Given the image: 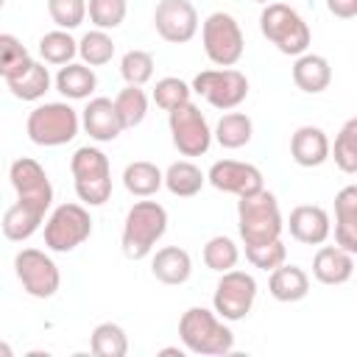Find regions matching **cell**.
Masks as SVG:
<instances>
[{
	"mask_svg": "<svg viewBox=\"0 0 357 357\" xmlns=\"http://www.w3.org/2000/svg\"><path fill=\"white\" fill-rule=\"evenodd\" d=\"M39 56L45 64H56V67H64L70 64L75 56H78V42L70 36V31H47L42 39H39Z\"/></svg>",
	"mask_w": 357,
	"mask_h": 357,
	"instance_id": "31",
	"label": "cell"
},
{
	"mask_svg": "<svg viewBox=\"0 0 357 357\" xmlns=\"http://www.w3.org/2000/svg\"><path fill=\"white\" fill-rule=\"evenodd\" d=\"M45 220V212L25 204V201H14L6 212H3V220H0V229H3V237L11 240V243H22L28 237H33L39 231Z\"/></svg>",
	"mask_w": 357,
	"mask_h": 357,
	"instance_id": "24",
	"label": "cell"
},
{
	"mask_svg": "<svg viewBox=\"0 0 357 357\" xmlns=\"http://www.w3.org/2000/svg\"><path fill=\"white\" fill-rule=\"evenodd\" d=\"M78 128H81L78 112L70 103H61V100L33 106L28 120H25L28 139L33 145H42V148H59V145L73 142Z\"/></svg>",
	"mask_w": 357,
	"mask_h": 357,
	"instance_id": "6",
	"label": "cell"
},
{
	"mask_svg": "<svg viewBox=\"0 0 357 357\" xmlns=\"http://www.w3.org/2000/svg\"><path fill=\"white\" fill-rule=\"evenodd\" d=\"M114 109H117V117L123 123V128H137L145 114H148V95L142 86H131L126 84L117 98H114Z\"/></svg>",
	"mask_w": 357,
	"mask_h": 357,
	"instance_id": "32",
	"label": "cell"
},
{
	"mask_svg": "<svg viewBox=\"0 0 357 357\" xmlns=\"http://www.w3.org/2000/svg\"><path fill=\"white\" fill-rule=\"evenodd\" d=\"M14 273L22 284V290L33 298H53L61 287L59 265L39 248H22L14 257Z\"/></svg>",
	"mask_w": 357,
	"mask_h": 357,
	"instance_id": "12",
	"label": "cell"
},
{
	"mask_svg": "<svg viewBox=\"0 0 357 357\" xmlns=\"http://www.w3.org/2000/svg\"><path fill=\"white\" fill-rule=\"evenodd\" d=\"M245 259H248L254 268L271 273L273 268H279V265L287 259V248H284L282 237H279V240H271V243H259V245H245Z\"/></svg>",
	"mask_w": 357,
	"mask_h": 357,
	"instance_id": "40",
	"label": "cell"
},
{
	"mask_svg": "<svg viewBox=\"0 0 357 357\" xmlns=\"http://www.w3.org/2000/svg\"><path fill=\"white\" fill-rule=\"evenodd\" d=\"M259 31L284 56H301L312 42V33L304 17L284 3H265L259 14Z\"/></svg>",
	"mask_w": 357,
	"mask_h": 357,
	"instance_id": "5",
	"label": "cell"
},
{
	"mask_svg": "<svg viewBox=\"0 0 357 357\" xmlns=\"http://www.w3.org/2000/svg\"><path fill=\"white\" fill-rule=\"evenodd\" d=\"M190 95H192L190 84L181 81V78H176V75H165V78H159L156 86H153V103H156L159 109H165V112H173L176 106L187 103Z\"/></svg>",
	"mask_w": 357,
	"mask_h": 357,
	"instance_id": "39",
	"label": "cell"
},
{
	"mask_svg": "<svg viewBox=\"0 0 357 357\" xmlns=\"http://www.w3.org/2000/svg\"><path fill=\"white\" fill-rule=\"evenodd\" d=\"M212 137L218 139L220 148L237 151V148H243V145L251 142V137H254V123H251V117L243 114V112H226V114L218 120Z\"/></svg>",
	"mask_w": 357,
	"mask_h": 357,
	"instance_id": "28",
	"label": "cell"
},
{
	"mask_svg": "<svg viewBox=\"0 0 357 357\" xmlns=\"http://www.w3.org/2000/svg\"><path fill=\"white\" fill-rule=\"evenodd\" d=\"M268 290H271V296H273L276 301H282V304H293V301L307 298V293H310V276H307L304 268L282 262L279 268L271 271Z\"/></svg>",
	"mask_w": 357,
	"mask_h": 357,
	"instance_id": "23",
	"label": "cell"
},
{
	"mask_svg": "<svg viewBox=\"0 0 357 357\" xmlns=\"http://www.w3.org/2000/svg\"><path fill=\"white\" fill-rule=\"evenodd\" d=\"M282 229H284V220H282L279 201L265 187L251 195H243L237 201V231L245 245L279 240Z\"/></svg>",
	"mask_w": 357,
	"mask_h": 357,
	"instance_id": "1",
	"label": "cell"
},
{
	"mask_svg": "<svg viewBox=\"0 0 357 357\" xmlns=\"http://www.w3.org/2000/svg\"><path fill=\"white\" fill-rule=\"evenodd\" d=\"M151 273H153L156 282L176 287V284H184V282L192 276V259H190V254H187L184 248H178V245H165V248H159V251L153 254V259H151Z\"/></svg>",
	"mask_w": 357,
	"mask_h": 357,
	"instance_id": "21",
	"label": "cell"
},
{
	"mask_svg": "<svg viewBox=\"0 0 357 357\" xmlns=\"http://www.w3.org/2000/svg\"><path fill=\"white\" fill-rule=\"evenodd\" d=\"M237 259H240V248H237V243L231 237L215 234V237L206 240V245H204V265L209 271H218V273L231 271L237 265Z\"/></svg>",
	"mask_w": 357,
	"mask_h": 357,
	"instance_id": "34",
	"label": "cell"
},
{
	"mask_svg": "<svg viewBox=\"0 0 357 357\" xmlns=\"http://www.w3.org/2000/svg\"><path fill=\"white\" fill-rule=\"evenodd\" d=\"M190 89L198 92L209 106H215L220 112H231L248 98V78H245V73H240L234 67L201 70L192 78Z\"/></svg>",
	"mask_w": 357,
	"mask_h": 357,
	"instance_id": "9",
	"label": "cell"
},
{
	"mask_svg": "<svg viewBox=\"0 0 357 357\" xmlns=\"http://www.w3.org/2000/svg\"><path fill=\"white\" fill-rule=\"evenodd\" d=\"M6 86H8V92L14 98L33 103V100H42L45 92L50 89V73H47V67L42 61H33L31 59V64L25 70H20L17 75L6 78Z\"/></svg>",
	"mask_w": 357,
	"mask_h": 357,
	"instance_id": "25",
	"label": "cell"
},
{
	"mask_svg": "<svg viewBox=\"0 0 357 357\" xmlns=\"http://www.w3.org/2000/svg\"><path fill=\"white\" fill-rule=\"evenodd\" d=\"M201 42L206 59L215 67H234L245 50V36L240 31V22L229 11H212L201 22Z\"/></svg>",
	"mask_w": 357,
	"mask_h": 357,
	"instance_id": "7",
	"label": "cell"
},
{
	"mask_svg": "<svg viewBox=\"0 0 357 357\" xmlns=\"http://www.w3.org/2000/svg\"><path fill=\"white\" fill-rule=\"evenodd\" d=\"M287 229H290L293 240H298L304 245H321L329 240V231H332L329 212L318 204H301L290 212Z\"/></svg>",
	"mask_w": 357,
	"mask_h": 357,
	"instance_id": "16",
	"label": "cell"
},
{
	"mask_svg": "<svg viewBox=\"0 0 357 357\" xmlns=\"http://www.w3.org/2000/svg\"><path fill=\"white\" fill-rule=\"evenodd\" d=\"M254 3H262L265 6V3H273V0H254Z\"/></svg>",
	"mask_w": 357,
	"mask_h": 357,
	"instance_id": "45",
	"label": "cell"
},
{
	"mask_svg": "<svg viewBox=\"0 0 357 357\" xmlns=\"http://www.w3.org/2000/svg\"><path fill=\"white\" fill-rule=\"evenodd\" d=\"M86 14L95 28L114 31L123 25V20L128 14V3L126 0H86Z\"/></svg>",
	"mask_w": 357,
	"mask_h": 357,
	"instance_id": "36",
	"label": "cell"
},
{
	"mask_svg": "<svg viewBox=\"0 0 357 357\" xmlns=\"http://www.w3.org/2000/svg\"><path fill=\"white\" fill-rule=\"evenodd\" d=\"M123 187L131 195H137V198H151V195H156L165 187V173L153 162L137 159V162H128L126 165V170H123Z\"/></svg>",
	"mask_w": 357,
	"mask_h": 357,
	"instance_id": "27",
	"label": "cell"
},
{
	"mask_svg": "<svg viewBox=\"0 0 357 357\" xmlns=\"http://www.w3.org/2000/svg\"><path fill=\"white\" fill-rule=\"evenodd\" d=\"M206 181L220 190V192H231L237 198L243 195H251L257 190H262V170L257 165H248V162H237V159H220L209 167L206 173Z\"/></svg>",
	"mask_w": 357,
	"mask_h": 357,
	"instance_id": "15",
	"label": "cell"
},
{
	"mask_svg": "<svg viewBox=\"0 0 357 357\" xmlns=\"http://www.w3.org/2000/svg\"><path fill=\"white\" fill-rule=\"evenodd\" d=\"M89 351L98 357H126L128 354V335L120 324L103 321L89 335Z\"/></svg>",
	"mask_w": 357,
	"mask_h": 357,
	"instance_id": "30",
	"label": "cell"
},
{
	"mask_svg": "<svg viewBox=\"0 0 357 357\" xmlns=\"http://www.w3.org/2000/svg\"><path fill=\"white\" fill-rule=\"evenodd\" d=\"M28 64H31L28 47L14 33H0V75H3V81L17 75L20 70H25Z\"/></svg>",
	"mask_w": 357,
	"mask_h": 357,
	"instance_id": "38",
	"label": "cell"
},
{
	"mask_svg": "<svg viewBox=\"0 0 357 357\" xmlns=\"http://www.w3.org/2000/svg\"><path fill=\"white\" fill-rule=\"evenodd\" d=\"M335 245L357 254V187L349 184L335 195Z\"/></svg>",
	"mask_w": 357,
	"mask_h": 357,
	"instance_id": "20",
	"label": "cell"
},
{
	"mask_svg": "<svg viewBox=\"0 0 357 357\" xmlns=\"http://www.w3.org/2000/svg\"><path fill=\"white\" fill-rule=\"evenodd\" d=\"M354 273V254L340 248V245H324L315 251L312 257V276L321 282V284H329V287H337V284H346Z\"/></svg>",
	"mask_w": 357,
	"mask_h": 357,
	"instance_id": "18",
	"label": "cell"
},
{
	"mask_svg": "<svg viewBox=\"0 0 357 357\" xmlns=\"http://www.w3.org/2000/svg\"><path fill=\"white\" fill-rule=\"evenodd\" d=\"M329 153L335 156V165L346 176L357 173V117L343 123V128L335 137V148H329Z\"/></svg>",
	"mask_w": 357,
	"mask_h": 357,
	"instance_id": "33",
	"label": "cell"
},
{
	"mask_svg": "<svg viewBox=\"0 0 357 357\" xmlns=\"http://www.w3.org/2000/svg\"><path fill=\"white\" fill-rule=\"evenodd\" d=\"M293 84L307 95H321L332 84V67L318 53H301L293 61Z\"/></svg>",
	"mask_w": 357,
	"mask_h": 357,
	"instance_id": "22",
	"label": "cell"
},
{
	"mask_svg": "<svg viewBox=\"0 0 357 357\" xmlns=\"http://www.w3.org/2000/svg\"><path fill=\"white\" fill-rule=\"evenodd\" d=\"M8 178H11V187L17 192V201H25L42 212L50 209L53 204V184L45 173V167L31 159V156H20L11 162L8 167Z\"/></svg>",
	"mask_w": 357,
	"mask_h": 357,
	"instance_id": "13",
	"label": "cell"
},
{
	"mask_svg": "<svg viewBox=\"0 0 357 357\" xmlns=\"http://www.w3.org/2000/svg\"><path fill=\"white\" fill-rule=\"evenodd\" d=\"M81 126L95 142H112L126 131L112 98H89V103L81 112Z\"/></svg>",
	"mask_w": 357,
	"mask_h": 357,
	"instance_id": "17",
	"label": "cell"
},
{
	"mask_svg": "<svg viewBox=\"0 0 357 357\" xmlns=\"http://www.w3.org/2000/svg\"><path fill=\"white\" fill-rule=\"evenodd\" d=\"M167 231V209L159 201H137L123 220L120 245L128 259H145Z\"/></svg>",
	"mask_w": 357,
	"mask_h": 357,
	"instance_id": "2",
	"label": "cell"
},
{
	"mask_svg": "<svg viewBox=\"0 0 357 357\" xmlns=\"http://www.w3.org/2000/svg\"><path fill=\"white\" fill-rule=\"evenodd\" d=\"M3 6H6V0H0V8H3Z\"/></svg>",
	"mask_w": 357,
	"mask_h": 357,
	"instance_id": "46",
	"label": "cell"
},
{
	"mask_svg": "<svg viewBox=\"0 0 357 357\" xmlns=\"http://www.w3.org/2000/svg\"><path fill=\"white\" fill-rule=\"evenodd\" d=\"M56 89L67 98V100H86L95 89H98V75L89 64H64L56 73Z\"/></svg>",
	"mask_w": 357,
	"mask_h": 357,
	"instance_id": "26",
	"label": "cell"
},
{
	"mask_svg": "<svg viewBox=\"0 0 357 357\" xmlns=\"http://www.w3.org/2000/svg\"><path fill=\"white\" fill-rule=\"evenodd\" d=\"M70 173L78 201L86 206H103L112 198V165L95 145H81L70 159Z\"/></svg>",
	"mask_w": 357,
	"mask_h": 357,
	"instance_id": "4",
	"label": "cell"
},
{
	"mask_svg": "<svg viewBox=\"0 0 357 357\" xmlns=\"http://www.w3.org/2000/svg\"><path fill=\"white\" fill-rule=\"evenodd\" d=\"M206 184V173L192 165L190 159H181V162H173L167 170H165V187L178 195V198H192L201 192V187Z\"/></svg>",
	"mask_w": 357,
	"mask_h": 357,
	"instance_id": "29",
	"label": "cell"
},
{
	"mask_svg": "<svg viewBox=\"0 0 357 357\" xmlns=\"http://www.w3.org/2000/svg\"><path fill=\"white\" fill-rule=\"evenodd\" d=\"M78 56H81L84 64H89V67H103V64H109L112 56H114V42H112V36H109L106 31H100V28L86 31V33L81 36V42H78Z\"/></svg>",
	"mask_w": 357,
	"mask_h": 357,
	"instance_id": "35",
	"label": "cell"
},
{
	"mask_svg": "<svg viewBox=\"0 0 357 357\" xmlns=\"http://www.w3.org/2000/svg\"><path fill=\"white\" fill-rule=\"evenodd\" d=\"M329 137L318 126H298L290 137V159L298 167H318L329 159Z\"/></svg>",
	"mask_w": 357,
	"mask_h": 357,
	"instance_id": "19",
	"label": "cell"
},
{
	"mask_svg": "<svg viewBox=\"0 0 357 357\" xmlns=\"http://www.w3.org/2000/svg\"><path fill=\"white\" fill-rule=\"evenodd\" d=\"M257 301V279L245 271H223L218 284H215V296H212V304H215V312L218 318L223 321H243L251 307Z\"/></svg>",
	"mask_w": 357,
	"mask_h": 357,
	"instance_id": "11",
	"label": "cell"
},
{
	"mask_svg": "<svg viewBox=\"0 0 357 357\" xmlns=\"http://www.w3.org/2000/svg\"><path fill=\"white\" fill-rule=\"evenodd\" d=\"M159 354H162V357H167V354H176V357H184V349H178V346H167V349H162Z\"/></svg>",
	"mask_w": 357,
	"mask_h": 357,
	"instance_id": "43",
	"label": "cell"
},
{
	"mask_svg": "<svg viewBox=\"0 0 357 357\" xmlns=\"http://www.w3.org/2000/svg\"><path fill=\"white\" fill-rule=\"evenodd\" d=\"M326 11L337 20H354L357 17V0H326Z\"/></svg>",
	"mask_w": 357,
	"mask_h": 357,
	"instance_id": "42",
	"label": "cell"
},
{
	"mask_svg": "<svg viewBox=\"0 0 357 357\" xmlns=\"http://www.w3.org/2000/svg\"><path fill=\"white\" fill-rule=\"evenodd\" d=\"M92 234V218L84 204H59L45 220V245L56 254L75 251Z\"/></svg>",
	"mask_w": 357,
	"mask_h": 357,
	"instance_id": "8",
	"label": "cell"
},
{
	"mask_svg": "<svg viewBox=\"0 0 357 357\" xmlns=\"http://www.w3.org/2000/svg\"><path fill=\"white\" fill-rule=\"evenodd\" d=\"M178 337L192 354H229L234 349V332L206 307H190L178 318Z\"/></svg>",
	"mask_w": 357,
	"mask_h": 357,
	"instance_id": "3",
	"label": "cell"
},
{
	"mask_svg": "<svg viewBox=\"0 0 357 357\" xmlns=\"http://www.w3.org/2000/svg\"><path fill=\"white\" fill-rule=\"evenodd\" d=\"M47 14L61 31H73L86 20V0H47Z\"/></svg>",
	"mask_w": 357,
	"mask_h": 357,
	"instance_id": "41",
	"label": "cell"
},
{
	"mask_svg": "<svg viewBox=\"0 0 357 357\" xmlns=\"http://www.w3.org/2000/svg\"><path fill=\"white\" fill-rule=\"evenodd\" d=\"M153 28L170 45H184L198 33V11L192 0H159L153 8Z\"/></svg>",
	"mask_w": 357,
	"mask_h": 357,
	"instance_id": "14",
	"label": "cell"
},
{
	"mask_svg": "<svg viewBox=\"0 0 357 357\" xmlns=\"http://www.w3.org/2000/svg\"><path fill=\"white\" fill-rule=\"evenodd\" d=\"M153 56L148 50H128L120 59V75L131 86H145L153 78Z\"/></svg>",
	"mask_w": 357,
	"mask_h": 357,
	"instance_id": "37",
	"label": "cell"
},
{
	"mask_svg": "<svg viewBox=\"0 0 357 357\" xmlns=\"http://www.w3.org/2000/svg\"><path fill=\"white\" fill-rule=\"evenodd\" d=\"M11 354H14V349H11L8 343H3V340H0V357H11Z\"/></svg>",
	"mask_w": 357,
	"mask_h": 357,
	"instance_id": "44",
	"label": "cell"
},
{
	"mask_svg": "<svg viewBox=\"0 0 357 357\" xmlns=\"http://www.w3.org/2000/svg\"><path fill=\"white\" fill-rule=\"evenodd\" d=\"M167 126H170V137L173 145L181 156H204L212 145V128L204 117V112L187 100L181 106H176L173 112H167Z\"/></svg>",
	"mask_w": 357,
	"mask_h": 357,
	"instance_id": "10",
	"label": "cell"
}]
</instances>
